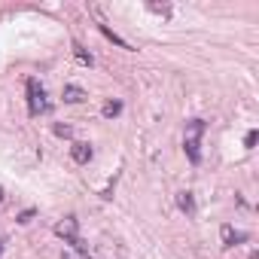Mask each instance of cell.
<instances>
[{
	"mask_svg": "<svg viewBox=\"0 0 259 259\" xmlns=\"http://www.w3.org/2000/svg\"><path fill=\"white\" fill-rule=\"evenodd\" d=\"M76 232H79L76 217H64V220L55 226V235H58V238H64L67 244H73V250H85V244L79 241V235H76Z\"/></svg>",
	"mask_w": 259,
	"mask_h": 259,
	"instance_id": "cell-3",
	"label": "cell"
},
{
	"mask_svg": "<svg viewBox=\"0 0 259 259\" xmlns=\"http://www.w3.org/2000/svg\"><path fill=\"white\" fill-rule=\"evenodd\" d=\"M208 122L204 119H189L186 122V131H183V149H186V159L192 165L201 162V134H204Z\"/></svg>",
	"mask_w": 259,
	"mask_h": 259,
	"instance_id": "cell-1",
	"label": "cell"
},
{
	"mask_svg": "<svg viewBox=\"0 0 259 259\" xmlns=\"http://www.w3.org/2000/svg\"><path fill=\"white\" fill-rule=\"evenodd\" d=\"M101 34H104V37H107V40H113V43H116V46H122V49H128V43H125V40H122V37H116V34H113V31H110V28H107V25H101Z\"/></svg>",
	"mask_w": 259,
	"mask_h": 259,
	"instance_id": "cell-9",
	"label": "cell"
},
{
	"mask_svg": "<svg viewBox=\"0 0 259 259\" xmlns=\"http://www.w3.org/2000/svg\"><path fill=\"white\" fill-rule=\"evenodd\" d=\"M101 113H104V119H116V116L122 113V104H119V101H107V104L101 107Z\"/></svg>",
	"mask_w": 259,
	"mask_h": 259,
	"instance_id": "cell-8",
	"label": "cell"
},
{
	"mask_svg": "<svg viewBox=\"0 0 259 259\" xmlns=\"http://www.w3.org/2000/svg\"><path fill=\"white\" fill-rule=\"evenodd\" d=\"M28 113L37 119V116H43V113H49V101H46V89L37 82V79H28Z\"/></svg>",
	"mask_w": 259,
	"mask_h": 259,
	"instance_id": "cell-2",
	"label": "cell"
},
{
	"mask_svg": "<svg viewBox=\"0 0 259 259\" xmlns=\"http://www.w3.org/2000/svg\"><path fill=\"white\" fill-rule=\"evenodd\" d=\"M73 55H76V58H79L82 64H92V55H89V52H85L82 46H73Z\"/></svg>",
	"mask_w": 259,
	"mask_h": 259,
	"instance_id": "cell-11",
	"label": "cell"
},
{
	"mask_svg": "<svg viewBox=\"0 0 259 259\" xmlns=\"http://www.w3.org/2000/svg\"><path fill=\"white\" fill-rule=\"evenodd\" d=\"M61 259H92V256L85 253V250H73V247H70V250L61 253Z\"/></svg>",
	"mask_w": 259,
	"mask_h": 259,
	"instance_id": "cell-10",
	"label": "cell"
},
{
	"mask_svg": "<svg viewBox=\"0 0 259 259\" xmlns=\"http://www.w3.org/2000/svg\"><path fill=\"white\" fill-rule=\"evenodd\" d=\"M244 241H247L244 232H235L232 226H223V244L226 247H235V244H244Z\"/></svg>",
	"mask_w": 259,
	"mask_h": 259,
	"instance_id": "cell-5",
	"label": "cell"
},
{
	"mask_svg": "<svg viewBox=\"0 0 259 259\" xmlns=\"http://www.w3.org/2000/svg\"><path fill=\"white\" fill-rule=\"evenodd\" d=\"M70 159H73L76 165H89V162H92V146L82 143V140H76V143L70 146Z\"/></svg>",
	"mask_w": 259,
	"mask_h": 259,
	"instance_id": "cell-4",
	"label": "cell"
},
{
	"mask_svg": "<svg viewBox=\"0 0 259 259\" xmlns=\"http://www.w3.org/2000/svg\"><path fill=\"white\" fill-rule=\"evenodd\" d=\"M82 98H85V92L79 89V85H64V101L67 104H79Z\"/></svg>",
	"mask_w": 259,
	"mask_h": 259,
	"instance_id": "cell-7",
	"label": "cell"
},
{
	"mask_svg": "<svg viewBox=\"0 0 259 259\" xmlns=\"http://www.w3.org/2000/svg\"><path fill=\"white\" fill-rule=\"evenodd\" d=\"M0 198H4V189H0Z\"/></svg>",
	"mask_w": 259,
	"mask_h": 259,
	"instance_id": "cell-16",
	"label": "cell"
},
{
	"mask_svg": "<svg viewBox=\"0 0 259 259\" xmlns=\"http://www.w3.org/2000/svg\"><path fill=\"white\" fill-rule=\"evenodd\" d=\"M52 131H55L58 137H73V128H70V125H55Z\"/></svg>",
	"mask_w": 259,
	"mask_h": 259,
	"instance_id": "cell-12",
	"label": "cell"
},
{
	"mask_svg": "<svg viewBox=\"0 0 259 259\" xmlns=\"http://www.w3.org/2000/svg\"><path fill=\"white\" fill-rule=\"evenodd\" d=\"M7 250V238H0V253H4Z\"/></svg>",
	"mask_w": 259,
	"mask_h": 259,
	"instance_id": "cell-15",
	"label": "cell"
},
{
	"mask_svg": "<svg viewBox=\"0 0 259 259\" xmlns=\"http://www.w3.org/2000/svg\"><path fill=\"white\" fill-rule=\"evenodd\" d=\"M31 217H34V211H25V214L19 217V223H31Z\"/></svg>",
	"mask_w": 259,
	"mask_h": 259,
	"instance_id": "cell-14",
	"label": "cell"
},
{
	"mask_svg": "<svg viewBox=\"0 0 259 259\" xmlns=\"http://www.w3.org/2000/svg\"><path fill=\"white\" fill-rule=\"evenodd\" d=\"M177 208H180L186 217H192V214H195V198H192V192H180V195H177Z\"/></svg>",
	"mask_w": 259,
	"mask_h": 259,
	"instance_id": "cell-6",
	"label": "cell"
},
{
	"mask_svg": "<svg viewBox=\"0 0 259 259\" xmlns=\"http://www.w3.org/2000/svg\"><path fill=\"white\" fill-rule=\"evenodd\" d=\"M244 143H247V149H253V143H256V131H247V140H244Z\"/></svg>",
	"mask_w": 259,
	"mask_h": 259,
	"instance_id": "cell-13",
	"label": "cell"
}]
</instances>
